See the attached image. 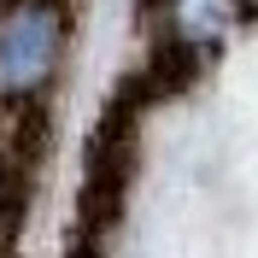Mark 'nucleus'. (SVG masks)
<instances>
[{
	"mask_svg": "<svg viewBox=\"0 0 258 258\" xmlns=\"http://www.w3.org/2000/svg\"><path fill=\"white\" fill-rule=\"evenodd\" d=\"M59 59V12L41 0H18L0 18V88H35Z\"/></svg>",
	"mask_w": 258,
	"mask_h": 258,
	"instance_id": "obj_1",
	"label": "nucleus"
}]
</instances>
